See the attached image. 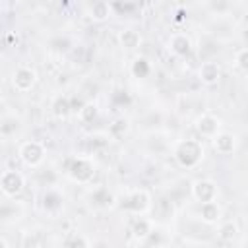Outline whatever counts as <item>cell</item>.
Returning <instances> with one entry per match:
<instances>
[{
  "label": "cell",
  "mask_w": 248,
  "mask_h": 248,
  "mask_svg": "<svg viewBox=\"0 0 248 248\" xmlns=\"http://www.w3.org/2000/svg\"><path fill=\"white\" fill-rule=\"evenodd\" d=\"M174 159L182 169H194L203 159V145L198 140H182L174 147Z\"/></svg>",
  "instance_id": "6da1fadb"
},
{
  "label": "cell",
  "mask_w": 248,
  "mask_h": 248,
  "mask_svg": "<svg viewBox=\"0 0 248 248\" xmlns=\"http://www.w3.org/2000/svg\"><path fill=\"white\" fill-rule=\"evenodd\" d=\"M23 186H25V178L21 172L17 170H4L0 174V190L10 196V198H16L23 192Z\"/></svg>",
  "instance_id": "7a4b0ae2"
},
{
  "label": "cell",
  "mask_w": 248,
  "mask_h": 248,
  "mask_svg": "<svg viewBox=\"0 0 248 248\" xmlns=\"http://www.w3.org/2000/svg\"><path fill=\"white\" fill-rule=\"evenodd\" d=\"M192 196L196 202L200 203H209V202H215L217 196H219V188L213 180L209 178H202V180H196L192 184Z\"/></svg>",
  "instance_id": "3957f363"
},
{
  "label": "cell",
  "mask_w": 248,
  "mask_h": 248,
  "mask_svg": "<svg viewBox=\"0 0 248 248\" xmlns=\"http://www.w3.org/2000/svg\"><path fill=\"white\" fill-rule=\"evenodd\" d=\"M17 153L19 159L29 167H39L45 161V147L39 141H23Z\"/></svg>",
  "instance_id": "277c9868"
},
{
  "label": "cell",
  "mask_w": 248,
  "mask_h": 248,
  "mask_svg": "<svg viewBox=\"0 0 248 248\" xmlns=\"http://www.w3.org/2000/svg\"><path fill=\"white\" fill-rule=\"evenodd\" d=\"M37 83V72L29 66H19L16 72H14V78H12V85L16 91L19 93H27L35 87Z\"/></svg>",
  "instance_id": "5b68a950"
},
{
  "label": "cell",
  "mask_w": 248,
  "mask_h": 248,
  "mask_svg": "<svg viewBox=\"0 0 248 248\" xmlns=\"http://www.w3.org/2000/svg\"><path fill=\"white\" fill-rule=\"evenodd\" d=\"M68 174L72 176V180L76 182H89L95 174V169H93V163L89 159H83V157H78L70 163L68 167Z\"/></svg>",
  "instance_id": "8992f818"
},
{
  "label": "cell",
  "mask_w": 248,
  "mask_h": 248,
  "mask_svg": "<svg viewBox=\"0 0 248 248\" xmlns=\"http://www.w3.org/2000/svg\"><path fill=\"white\" fill-rule=\"evenodd\" d=\"M219 128H221V120L215 116V114H200L196 118V130L202 138H213L219 134Z\"/></svg>",
  "instance_id": "52a82bcc"
},
{
  "label": "cell",
  "mask_w": 248,
  "mask_h": 248,
  "mask_svg": "<svg viewBox=\"0 0 248 248\" xmlns=\"http://www.w3.org/2000/svg\"><path fill=\"white\" fill-rule=\"evenodd\" d=\"M151 203V198L145 190H134L126 200H124V207L134 211V213H143Z\"/></svg>",
  "instance_id": "ba28073f"
},
{
  "label": "cell",
  "mask_w": 248,
  "mask_h": 248,
  "mask_svg": "<svg viewBox=\"0 0 248 248\" xmlns=\"http://www.w3.org/2000/svg\"><path fill=\"white\" fill-rule=\"evenodd\" d=\"M211 141H213V149L219 155H229L236 149V136L231 132H219L217 136L211 138Z\"/></svg>",
  "instance_id": "9c48e42d"
},
{
  "label": "cell",
  "mask_w": 248,
  "mask_h": 248,
  "mask_svg": "<svg viewBox=\"0 0 248 248\" xmlns=\"http://www.w3.org/2000/svg\"><path fill=\"white\" fill-rule=\"evenodd\" d=\"M169 48L178 56H186L192 50V41L186 33H174L169 39Z\"/></svg>",
  "instance_id": "30bf717a"
},
{
  "label": "cell",
  "mask_w": 248,
  "mask_h": 248,
  "mask_svg": "<svg viewBox=\"0 0 248 248\" xmlns=\"http://www.w3.org/2000/svg\"><path fill=\"white\" fill-rule=\"evenodd\" d=\"M200 79L205 83V85H215L221 78V70H219V64L213 62V60H207L200 66Z\"/></svg>",
  "instance_id": "8fae6325"
},
{
  "label": "cell",
  "mask_w": 248,
  "mask_h": 248,
  "mask_svg": "<svg viewBox=\"0 0 248 248\" xmlns=\"http://www.w3.org/2000/svg\"><path fill=\"white\" fill-rule=\"evenodd\" d=\"M130 232L136 240H145L151 236L153 229H151V221L145 219V217H136L132 221V227H130Z\"/></svg>",
  "instance_id": "7c38bea8"
},
{
  "label": "cell",
  "mask_w": 248,
  "mask_h": 248,
  "mask_svg": "<svg viewBox=\"0 0 248 248\" xmlns=\"http://www.w3.org/2000/svg\"><path fill=\"white\" fill-rule=\"evenodd\" d=\"M200 219L213 225L221 219V207L217 202H209V203H200Z\"/></svg>",
  "instance_id": "4fadbf2b"
},
{
  "label": "cell",
  "mask_w": 248,
  "mask_h": 248,
  "mask_svg": "<svg viewBox=\"0 0 248 248\" xmlns=\"http://www.w3.org/2000/svg\"><path fill=\"white\" fill-rule=\"evenodd\" d=\"M70 112H72V103H70L68 97L60 95V97H56L52 101V114H54V118L64 120V118H68Z\"/></svg>",
  "instance_id": "5bb4252c"
},
{
  "label": "cell",
  "mask_w": 248,
  "mask_h": 248,
  "mask_svg": "<svg viewBox=\"0 0 248 248\" xmlns=\"http://www.w3.org/2000/svg\"><path fill=\"white\" fill-rule=\"evenodd\" d=\"M118 41H120V45H122L124 48L134 50V48H138V46H140L141 37H140V33H138L136 29H124V31H120Z\"/></svg>",
  "instance_id": "9a60e30c"
},
{
  "label": "cell",
  "mask_w": 248,
  "mask_h": 248,
  "mask_svg": "<svg viewBox=\"0 0 248 248\" xmlns=\"http://www.w3.org/2000/svg\"><path fill=\"white\" fill-rule=\"evenodd\" d=\"M19 130V120L16 116H0V138H10Z\"/></svg>",
  "instance_id": "2e32d148"
},
{
  "label": "cell",
  "mask_w": 248,
  "mask_h": 248,
  "mask_svg": "<svg viewBox=\"0 0 248 248\" xmlns=\"http://www.w3.org/2000/svg\"><path fill=\"white\" fill-rule=\"evenodd\" d=\"M91 202L97 205V207H110L114 203V196L107 190V188H97L93 194H91Z\"/></svg>",
  "instance_id": "e0dca14e"
},
{
  "label": "cell",
  "mask_w": 248,
  "mask_h": 248,
  "mask_svg": "<svg viewBox=\"0 0 248 248\" xmlns=\"http://www.w3.org/2000/svg\"><path fill=\"white\" fill-rule=\"evenodd\" d=\"M87 10H89V16H91L95 21H103V19H107L108 14H110V6H108L107 2H101V0L89 4Z\"/></svg>",
  "instance_id": "ac0fdd59"
},
{
  "label": "cell",
  "mask_w": 248,
  "mask_h": 248,
  "mask_svg": "<svg viewBox=\"0 0 248 248\" xmlns=\"http://www.w3.org/2000/svg\"><path fill=\"white\" fill-rule=\"evenodd\" d=\"M43 207L50 213H56L60 207H62V196L54 190H48L45 196H43Z\"/></svg>",
  "instance_id": "d6986e66"
},
{
  "label": "cell",
  "mask_w": 248,
  "mask_h": 248,
  "mask_svg": "<svg viewBox=\"0 0 248 248\" xmlns=\"http://www.w3.org/2000/svg\"><path fill=\"white\" fill-rule=\"evenodd\" d=\"M236 236H238V227H236V223L227 221V223L221 225V229H219V238H221V240L232 242Z\"/></svg>",
  "instance_id": "ffe728a7"
},
{
  "label": "cell",
  "mask_w": 248,
  "mask_h": 248,
  "mask_svg": "<svg viewBox=\"0 0 248 248\" xmlns=\"http://www.w3.org/2000/svg\"><path fill=\"white\" fill-rule=\"evenodd\" d=\"M97 105L95 103H85V105H81V108H79V118H81V122H87V124H91L95 118H97Z\"/></svg>",
  "instance_id": "44dd1931"
},
{
  "label": "cell",
  "mask_w": 248,
  "mask_h": 248,
  "mask_svg": "<svg viewBox=\"0 0 248 248\" xmlns=\"http://www.w3.org/2000/svg\"><path fill=\"white\" fill-rule=\"evenodd\" d=\"M149 70H151V66H149V62L145 58H136L134 64H132V74L136 78H145L149 74Z\"/></svg>",
  "instance_id": "7402d4cb"
},
{
  "label": "cell",
  "mask_w": 248,
  "mask_h": 248,
  "mask_svg": "<svg viewBox=\"0 0 248 248\" xmlns=\"http://www.w3.org/2000/svg\"><path fill=\"white\" fill-rule=\"evenodd\" d=\"M234 66L240 70V74H246V72H248V48H246V46H242V48L236 52Z\"/></svg>",
  "instance_id": "603a6c76"
},
{
  "label": "cell",
  "mask_w": 248,
  "mask_h": 248,
  "mask_svg": "<svg viewBox=\"0 0 248 248\" xmlns=\"http://www.w3.org/2000/svg\"><path fill=\"white\" fill-rule=\"evenodd\" d=\"M66 248H89V242H87V238H85V236L76 234V236H72V238L68 240Z\"/></svg>",
  "instance_id": "cb8c5ba5"
},
{
  "label": "cell",
  "mask_w": 248,
  "mask_h": 248,
  "mask_svg": "<svg viewBox=\"0 0 248 248\" xmlns=\"http://www.w3.org/2000/svg\"><path fill=\"white\" fill-rule=\"evenodd\" d=\"M0 248H6V242H4L2 238H0Z\"/></svg>",
  "instance_id": "d4e9b609"
},
{
  "label": "cell",
  "mask_w": 248,
  "mask_h": 248,
  "mask_svg": "<svg viewBox=\"0 0 248 248\" xmlns=\"http://www.w3.org/2000/svg\"><path fill=\"white\" fill-rule=\"evenodd\" d=\"M0 114H2V105H0Z\"/></svg>",
  "instance_id": "484cf974"
},
{
  "label": "cell",
  "mask_w": 248,
  "mask_h": 248,
  "mask_svg": "<svg viewBox=\"0 0 248 248\" xmlns=\"http://www.w3.org/2000/svg\"><path fill=\"white\" fill-rule=\"evenodd\" d=\"M0 174H2V172H0Z\"/></svg>",
  "instance_id": "4316f807"
}]
</instances>
